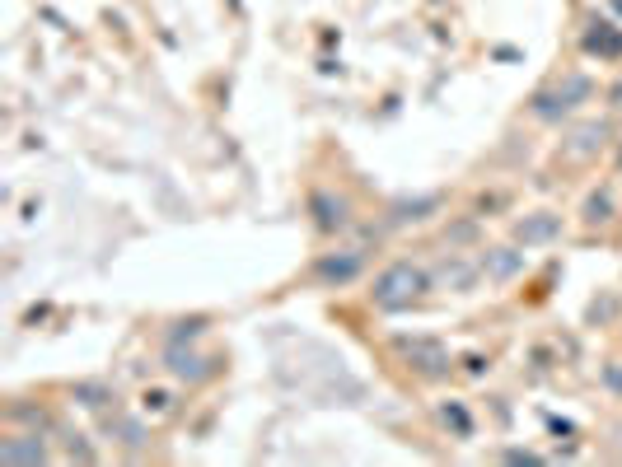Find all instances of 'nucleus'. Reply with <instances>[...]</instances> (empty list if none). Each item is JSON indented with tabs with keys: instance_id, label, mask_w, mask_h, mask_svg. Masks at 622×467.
Masks as SVG:
<instances>
[{
	"instance_id": "nucleus-11",
	"label": "nucleus",
	"mask_w": 622,
	"mask_h": 467,
	"mask_svg": "<svg viewBox=\"0 0 622 467\" xmlns=\"http://www.w3.org/2000/svg\"><path fill=\"white\" fill-rule=\"evenodd\" d=\"M604 383L613 388V393H622V365H608L604 369Z\"/></svg>"
},
{
	"instance_id": "nucleus-12",
	"label": "nucleus",
	"mask_w": 622,
	"mask_h": 467,
	"mask_svg": "<svg viewBox=\"0 0 622 467\" xmlns=\"http://www.w3.org/2000/svg\"><path fill=\"white\" fill-rule=\"evenodd\" d=\"M613 435H618V449H622V425H618V430H613Z\"/></svg>"
},
{
	"instance_id": "nucleus-5",
	"label": "nucleus",
	"mask_w": 622,
	"mask_h": 467,
	"mask_svg": "<svg viewBox=\"0 0 622 467\" xmlns=\"http://www.w3.org/2000/svg\"><path fill=\"white\" fill-rule=\"evenodd\" d=\"M0 458H5V463H43L47 449L33 435H19V439H10V444H0Z\"/></svg>"
},
{
	"instance_id": "nucleus-9",
	"label": "nucleus",
	"mask_w": 622,
	"mask_h": 467,
	"mask_svg": "<svg viewBox=\"0 0 622 467\" xmlns=\"http://www.w3.org/2000/svg\"><path fill=\"white\" fill-rule=\"evenodd\" d=\"M75 397H89L85 407H103V402H108V393H103V388H94V383H80V388H75Z\"/></svg>"
},
{
	"instance_id": "nucleus-3",
	"label": "nucleus",
	"mask_w": 622,
	"mask_h": 467,
	"mask_svg": "<svg viewBox=\"0 0 622 467\" xmlns=\"http://www.w3.org/2000/svg\"><path fill=\"white\" fill-rule=\"evenodd\" d=\"M403 351H407V360H412L421 374H445V369H449V355H445L440 341L417 337V341H403Z\"/></svg>"
},
{
	"instance_id": "nucleus-4",
	"label": "nucleus",
	"mask_w": 622,
	"mask_h": 467,
	"mask_svg": "<svg viewBox=\"0 0 622 467\" xmlns=\"http://www.w3.org/2000/svg\"><path fill=\"white\" fill-rule=\"evenodd\" d=\"M482 271H487L492 281H510V276L524 271V253L520 248H492V253L482 257Z\"/></svg>"
},
{
	"instance_id": "nucleus-6",
	"label": "nucleus",
	"mask_w": 622,
	"mask_h": 467,
	"mask_svg": "<svg viewBox=\"0 0 622 467\" xmlns=\"http://www.w3.org/2000/svg\"><path fill=\"white\" fill-rule=\"evenodd\" d=\"M356 271H361V253L328 257V262H319V276H323V281H351Z\"/></svg>"
},
{
	"instance_id": "nucleus-10",
	"label": "nucleus",
	"mask_w": 622,
	"mask_h": 467,
	"mask_svg": "<svg viewBox=\"0 0 622 467\" xmlns=\"http://www.w3.org/2000/svg\"><path fill=\"white\" fill-rule=\"evenodd\" d=\"M585 220H608V197H590V206H585Z\"/></svg>"
},
{
	"instance_id": "nucleus-2",
	"label": "nucleus",
	"mask_w": 622,
	"mask_h": 467,
	"mask_svg": "<svg viewBox=\"0 0 622 467\" xmlns=\"http://www.w3.org/2000/svg\"><path fill=\"white\" fill-rule=\"evenodd\" d=\"M562 234V220L548 211H538V215H524L520 225H515V239L524 243V248H534V243H552Z\"/></svg>"
},
{
	"instance_id": "nucleus-8",
	"label": "nucleus",
	"mask_w": 622,
	"mask_h": 467,
	"mask_svg": "<svg viewBox=\"0 0 622 467\" xmlns=\"http://www.w3.org/2000/svg\"><path fill=\"white\" fill-rule=\"evenodd\" d=\"M445 425H454L459 435H468V430H473V421H468V411H463V407H445Z\"/></svg>"
},
{
	"instance_id": "nucleus-1",
	"label": "nucleus",
	"mask_w": 622,
	"mask_h": 467,
	"mask_svg": "<svg viewBox=\"0 0 622 467\" xmlns=\"http://www.w3.org/2000/svg\"><path fill=\"white\" fill-rule=\"evenodd\" d=\"M421 290H431V276L421 267H412V262H393V267H384L375 276V290H370V295H375L379 309H407Z\"/></svg>"
},
{
	"instance_id": "nucleus-7",
	"label": "nucleus",
	"mask_w": 622,
	"mask_h": 467,
	"mask_svg": "<svg viewBox=\"0 0 622 467\" xmlns=\"http://www.w3.org/2000/svg\"><path fill=\"white\" fill-rule=\"evenodd\" d=\"M202 365H206V360H197V355H188V351H178V341L169 346V369H174L178 379H202V374H206Z\"/></svg>"
}]
</instances>
